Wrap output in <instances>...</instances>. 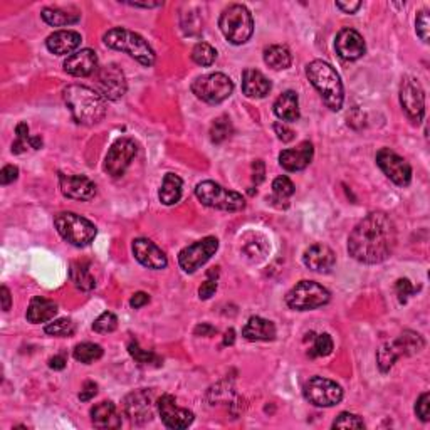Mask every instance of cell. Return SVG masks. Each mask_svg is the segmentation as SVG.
Here are the masks:
<instances>
[{
	"label": "cell",
	"instance_id": "1",
	"mask_svg": "<svg viewBox=\"0 0 430 430\" xmlns=\"http://www.w3.org/2000/svg\"><path fill=\"white\" fill-rule=\"evenodd\" d=\"M397 246V227L383 212H372L353 229L348 253L363 264H380L390 257Z\"/></svg>",
	"mask_w": 430,
	"mask_h": 430
},
{
	"label": "cell",
	"instance_id": "2",
	"mask_svg": "<svg viewBox=\"0 0 430 430\" xmlns=\"http://www.w3.org/2000/svg\"><path fill=\"white\" fill-rule=\"evenodd\" d=\"M63 96L76 123L96 125L106 115V99L95 89L83 84H71L64 89Z\"/></svg>",
	"mask_w": 430,
	"mask_h": 430
},
{
	"label": "cell",
	"instance_id": "3",
	"mask_svg": "<svg viewBox=\"0 0 430 430\" xmlns=\"http://www.w3.org/2000/svg\"><path fill=\"white\" fill-rule=\"evenodd\" d=\"M306 76L316 88V91L321 95L324 104L331 111H340L344 99L343 84L342 79H340V74L333 69L331 64L316 59L313 63L308 64Z\"/></svg>",
	"mask_w": 430,
	"mask_h": 430
},
{
	"label": "cell",
	"instance_id": "4",
	"mask_svg": "<svg viewBox=\"0 0 430 430\" xmlns=\"http://www.w3.org/2000/svg\"><path fill=\"white\" fill-rule=\"evenodd\" d=\"M103 40L108 47L127 52L143 66L150 67L155 64V51L152 49L148 40H145L136 32L125 29V27H113L103 35Z\"/></svg>",
	"mask_w": 430,
	"mask_h": 430
},
{
	"label": "cell",
	"instance_id": "5",
	"mask_svg": "<svg viewBox=\"0 0 430 430\" xmlns=\"http://www.w3.org/2000/svg\"><path fill=\"white\" fill-rule=\"evenodd\" d=\"M218 27H221L222 34L230 44L241 46V44H246L254 34L253 14L246 6L234 3L221 14Z\"/></svg>",
	"mask_w": 430,
	"mask_h": 430
},
{
	"label": "cell",
	"instance_id": "6",
	"mask_svg": "<svg viewBox=\"0 0 430 430\" xmlns=\"http://www.w3.org/2000/svg\"><path fill=\"white\" fill-rule=\"evenodd\" d=\"M54 225L61 237L74 247L89 246L98 234V229L91 221L72 212H61L56 215Z\"/></svg>",
	"mask_w": 430,
	"mask_h": 430
},
{
	"label": "cell",
	"instance_id": "7",
	"mask_svg": "<svg viewBox=\"0 0 430 430\" xmlns=\"http://www.w3.org/2000/svg\"><path fill=\"white\" fill-rule=\"evenodd\" d=\"M196 196L204 205L210 209L225 210V212H237L246 207V200L241 193L227 190L212 180L200 182L196 186Z\"/></svg>",
	"mask_w": 430,
	"mask_h": 430
},
{
	"label": "cell",
	"instance_id": "8",
	"mask_svg": "<svg viewBox=\"0 0 430 430\" xmlns=\"http://www.w3.org/2000/svg\"><path fill=\"white\" fill-rule=\"evenodd\" d=\"M330 301V291L314 281H301L286 296V303L291 310L311 311L321 308Z\"/></svg>",
	"mask_w": 430,
	"mask_h": 430
},
{
	"label": "cell",
	"instance_id": "9",
	"mask_svg": "<svg viewBox=\"0 0 430 430\" xmlns=\"http://www.w3.org/2000/svg\"><path fill=\"white\" fill-rule=\"evenodd\" d=\"M192 91L198 99L209 104H218L232 95L234 83L229 76L222 72H212L193 81Z\"/></svg>",
	"mask_w": 430,
	"mask_h": 430
},
{
	"label": "cell",
	"instance_id": "10",
	"mask_svg": "<svg viewBox=\"0 0 430 430\" xmlns=\"http://www.w3.org/2000/svg\"><path fill=\"white\" fill-rule=\"evenodd\" d=\"M303 395L314 407H333L342 401L343 388L333 380L313 376L304 383Z\"/></svg>",
	"mask_w": 430,
	"mask_h": 430
},
{
	"label": "cell",
	"instance_id": "11",
	"mask_svg": "<svg viewBox=\"0 0 430 430\" xmlns=\"http://www.w3.org/2000/svg\"><path fill=\"white\" fill-rule=\"evenodd\" d=\"M217 249H218V241L212 237V235H209V237L202 239V241H197L196 244L185 247L184 250H180V254H178V264H180V267L185 271V273L192 274L196 273L197 269H200V267L204 266L215 253H217Z\"/></svg>",
	"mask_w": 430,
	"mask_h": 430
},
{
	"label": "cell",
	"instance_id": "12",
	"mask_svg": "<svg viewBox=\"0 0 430 430\" xmlns=\"http://www.w3.org/2000/svg\"><path fill=\"white\" fill-rule=\"evenodd\" d=\"M96 88L98 93L108 101H118L127 93L128 84L125 72L116 64H106L96 71Z\"/></svg>",
	"mask_w": 430,
	"mask_h": 430
},
{
	"label": "cell",
	"instance_id": "13",
	"mask_svg": "<svg viewBox=\"0 0 430 430\" xmlns=\"http://www.w3.org/2000/svg\"><path fill=\"white\" fill-rule=\"evenodd\" d=\"M138 147L129 138H120L111 148L108 150V155L104 158V170L111 177H121L129 165H132L133 158L136 157Z\"/></svg>",
	"mask_w": 430,
	"mask_h": 430
},
{
	"label": "cell",
	"instance_id": "14",
	"mask_svg": "<svg viewBox=\"0 0 430 430\" xmlns=\"http://www.w3.org/2000/svg\"><path fill=\"white\" fill-rule=\"evenodd\" d=\"M376 165L380 166L381 172L385 173L395 185L407 186L412 180V166L408 161L390 148H381L376 153Z\"/></svg>",
	"mask_w": 430,
	"mask_h": 430
},
{
	"label": "cell",
	"instance_id": "15",
	"mask_svg": "<svg viewBox=\"0 0 430 430\" xmlns=\"http://www.w3.org/2000/svg\"><path fill=\"white\" fill-rule=\"evenodd\" d=\"M400 104L413 123L419 125L425 115V95L419 79L405 78L400 84Z\"/></svg>",
	"mask_w": 430,
	"mask_h": 430
},
{
	"label": "cell",
	"instance_id": "16",
	"mask_svg": "<svg viewBox=\"0 0 430 430\" xmlns=\"http://www.w3.org/2000/svg\"><path fill=\"white\" fill-rule=\"evenodd\" d=\"M125 415L135 425H143L153 419V395L152 392L140 388L129 393L125 399Z\"/></svg>",
	"mask_w": 430,
	"mask_h": 430
},
{
	"label": "cell",
	"instance_id": "17",
	"mask_svg": "<svg viewBox=\"0 0 430 430\" xmlns=\"http://www.w3.org/2000/svg\"><path fill=\"white\" fill-rule=\"evenodd\" d=\"M158 412H160L161 422L168 429H186L189 425H192V422L196 417L186 408H180L177 405V400L172 395H164L160 397L157 401Z\"/></svg>",
	"mask_w": 430,
	"mask_h": 430
},
{
	"label": "cell",
	"instance_id": "18",
	"mask_svg": "<svg viewBox=\"0 0 430 430\" xmlns=\"http://www.w3.org/2000/svg\"><path fill=\"white\" fill-rule=\"evenodd\" d=\"M61 192L64 197L74 200H91L96 196L95 182L84 175H64L59 173Z\"/></svg>",
	"mask_w": 430,
	"mask_h": 430
},
{
	"label": "cell",
	"instance_id": "19",
	"mask_svg": "<svg viewBox=\"0 0 430 430\" xmlns=\"http://www.w3.org/2000/svg\"><path fill=\"white\" fill-rule=\"evenodd\" d=\"M133 254H135L136 261L148 269H165L168 264L164 250L157 244H153L150 239H135L133 241Z\"/></svg>",
	"mask_w": 430,
	"mask_h": 430
},
{
	"label": "cell",
	"instance_id": "20",
	"mask_svg": "<svg viewBox=\"0 0 430 430\" xmlns=\"http://www.w3.org/2000/svg\"><path fill=\"white\" fill-rule=\"evenodd\" d=\"M98 69V56L93 49H81L64 61V71L76 78H88L96 74Z\"/></svg>",
	"mask_w": 430,
	"mask_h": 430
},
{
	"label": "cell",
	"instance_id": "21",
	"mask_svg": "<svg viewBox=\"0 0 430 430\" xmlns=\"http://www.w3.org/2000/svg\"><path fill=\"white\" fill-rule=\"evenodd\" d=\"M335 47L336 52L340 54V58L347 61L360 59L365 54V51H367L362 34L355 29L340 31L338 35H336Z\"/></svg>",
	"mask_w": 430,
	"mask_h": 430
},
{
	"label": "cell",
	"instance_id": "22",
	"mask_svg": "<svg viewBox=\"0 0 430 430\" xmlns=\"http://www.w3.org/2000/svg\"><path fill=\"white\" fill-rule=\"evenodd\" d=\"M314 155V148L311 141H303L296 148L282 150L279 155V165L287 172H299L311 164Z\"/></svg>",
	"mask_w": 430,
	"mask_h": 430
},
{
	"label": "cell",
	"instance_id": "23",
	"mask_svg": "<svg viewBox=\"0 0 430 430\" xmlns=\"http://www.w3.org/2000/svg\"><path fill=\"white\" fill-rule=\"evenodd\" d=\"M303 262L308 269L314 273H330L336 264V255L328 246L314 244L304 250Z\"/></svg>",
	"mask_w": 430,
	"mask_h": 430
},
{
	"label": "cell",
	"instance_id": "24",
	"mask_svg": "<svg viewBox=\"0 0 430 430\" xmlns=\"http://www.w3.org/2000/svg\"><path fill=\"white\" fill-rule=\"evenodd\" d=\"M81 40H83V38H81L79 32L58 31L47 38L46 46L49 52L56 56H71L81 46Z\"/></svg>",
	"mask_w": 430,
	"mask_h": 430
},
{
	"label": "cell",
	"instance_id": "25",
	"mask_svg": "<svg viewBox=\"0 0 430 430\" xmlns=\"http://www.w3.org/2000/svg\"><path fill=\"white\" fill-rule=\"evenodd\" d=\"M271 81L257 69H246L242 74V91L247 98L261 99L266 98L271 91Z\"/></svg>",
	"mask_w": 430,
	"mask_h": 430
},
{
	"label": "cell",
	"instance_id": "26",
	"mask_svg": "<svg viewBox=\"0 0 430 430\" xmlns=\"http://www.w3.org/2000/svg\"><path fill=\"white\" fill-rule=\"evenodd\" d=\"M241 253L249 262H261L269 253V242L262 234L247 232L241 239Z\"/></svg>",
	"mask_w": 430,
	"mask_h": 430
},
{
	"label": "cell",
	"instance_id": "27",
	"mask_svg": "<svg viewBox=\"0 0 430 430\" xmlns=\"http://www.w3.org/2000/svg\"><path fill=\"white\" fill-rule=\"evenodd\" d=\"M242 336L247 342H273L276 338V326L269 319L253 316L242 328Z\"/></svg>",
	"mask_w": 430,
	"mask_h": 430
},
{
	"label": "cell",
	"instance_id": "28",
	"mask_svg": "<svg viewBox=\"0 0 430 430\" xmlns=\"http://www.w3.org/2000/svg\"><path fill=\"white\" fill-rule=\"evenodd\" d=\"M91 422L96 429L121 427V415L113 401H99L91 408Z\"/></svg>",
	"mask_w": 430,
	"mask_h": 430
},
{
	"label": "cell",
	"instance_id": "29",
	"mask_svg": "<svg viewBox=\"0 0 430 430\" xmlns=\"http://www.w3.org/2000/svg\"><path fill=\"white\" fill-rule=\"evenodd\" d=\"M56 314H58V304L51 301V299L42 298V296H35V298L31 299L26 318L29 323L39 324L51 321Z\"/></svg>",
	"mask_w": 430,
	"mask_h": 430
},
{
	"label": "cell",
	"instance_id": "30",
	"mask_svg": "<svg viewBox=\"0 0 430 430\" xmlns=\"http://www.w3.org/2000/svg\"><path fill=\"white\" fill-rule=\"evenodd\" d=\"M274 115L284 121L299 120V99L294 91H284L274 103Z\"/></svg>",
	"mask_w": 430,
	"mask_h": 430
},
{
	"label": "cell",
	"instance_id": "31",
	"mask_svg": "<svg viewBox=\"0 0 430 430\" xmlns=\"http://www.w3.org/2000/svg\"><path fill=\"white\" fill-rule=\"evenodd\" d=\"M182 189H184V182L175 173H166L164 182H161V189L158 197L160 202L165 205H175L182 198Z\"/></svg>",
	"mask_w": 430,
	"mask_h": 430
},
{
	"label": "cell",
	"instance_id": "32",
	"mask_svg": "<svg viewBox=\"0 0 430 430\" xmlns=\"http://www.w3.org/2000/svg\"><path fill=\"white\" fill-rule=\"evenodd\" d=\"M392 344L393 348H395V351L399 353V356H411L424 350L425 342L419 333L405 331L401 333L399 338L393 340Z\"/></svg>",
	"mask_w": 430,
	"mask_h": 430
},
{
	"label": "cell",
	"instance_id": "33",
	"mask_svg": "<svg viewBox=\"0 0 430 430\" xmlns=\"http://www.w3.org/2000/svg\"><path fill=\"white\" fill-rule=\"evenodd\" d=\"M71 281L81 291H91L96 287V279L91 273V264L86 261H76L71 264Z\"/></svg>",
	"mask_w": 430,
	"mask_h": 430
},
{
	"label": "cell",
	"instance_id": "34",
	"mask_svg": "<svg viewBox=\"0 0 430 430\" xmlns=\"http://www.w3.org/2000/svg\"><path fill=\"white\" fill-rule=\"evenodd\" d=\"M40 17L46 24H49L52 27H64V26H72V24L79 22L81 15L79 14H71L58 7H46L40 12Z\"/></svg>",
	"mask_w": 430,
	"mask_h": 430
},
{
	"label": "cell",
	"instance_id": "35",
	"mask_svg": "<svg viewBox=\"0 0 430 430\" xmlns=\"http://www.w3.org/2000/svg\"><path fill=\"white\" fill-rule=\"evenodd\" d=\"M264 63L276 71H281V69H287L291 66L293 56H291L286 46H269L264 51Z\"/></svg>",
	"mask_w": 430,
	"mask_h": 430
},
{
	"label": "cell",
	"instance_id": "36",
	"mask_svg": "<svg viewBox=\"0 0 430 430\" xmlns=\"http://www.w3.org/2000/svg\"><path fill=\"white\" fill-rule=\"evenodd\" d=\"M296 192L294 184L289 180L287 177H278L273 182V197L269 198L271 204H276V202H286L289 200V197H293Z\"/></svg>",
	"mask_w": 430,
	"mask_h": 430
},
{
	"label": "cell",
	"instance_id": "37",
	"mask_svg": "<svg viewBox=\"0 0 430 430\" xmlns=\"http://www.w3.org/2000/svg\"><path fill=\"white\" fill-rule=\"evenodd\" d=\"M72 355H74V358L78 360V362L89 365L103 356V348L96 343H81L74 348Z\"/></svg>",
	"mask_w": 430,
	"mask_h": 430
},
{
	"label": "cell",
	"instance_id": "38",
	"mask_svg": "<svg viewBox=\"0 0 430 430\" xmlns=\"http://www.w3.org/2000/svg\"><path fill=\"white\" fill-rule=\"evenodd\" d=\"M232 133L234 128L229 116H218L212 123V127H210V140H212L214 143H222L227 138L232 136Z\"/></svg>",
	"mask_w": 430,
	"mask_h": 430
},
{
	"label": "cell",
	"instance_id": "39",
	"mask_svg": "<svg viewBox=\"0 0 430 430\" xmlns=\"http://www.w3.org/2000/svg\"><path fill=\"white\" fill-rule=\"evenodd\" d=\"M128 351L129 355L135 358V362L140 365H153V367H160L161 365L160 356H157L153 351H147L143 350V348H140V344H138L135 340H132V342L128 343Z\"/></svg>",
	"mask_w": 430,
	"mask_h": 430
},
{
	"label": "cell",
	"instance_id": "40",
	"mask_svg": "<svg viewBox=\"0 0 430 430\" xmlns=\"http://www.w3.org/2000/svg\"><path fill=\"white\" fill-rule=\"evenodd\" d=\"M192 59L198 66H212L214 61L217 59V51L210 44L198 42L192 49Z\"/></svg>",
	"mask_w": 430,
	"mask_h": 430
},
{
	"label": "cell",
	"instance_id": "41",
	"mask_svg": "<svg viewBox=\"0 0 430 430\" xmlns=\"http://www.w3.org/2000/svg\"><path fill=\"white\" fill-rule=\"evenodd\" d=\"M311 340H313V347L310 348L308 355L311 358H318V356H328L333 351V340L330 335L323 333V335H311Z\"/></svg>",
	"mask_w": 430,
	"mask_h": 430
},
{
	"label": "cell",
	"instance_id": "42",
	"mask_svg": "<svg viewBox=\"0 0 430 430\" xmlns=\"http://www.w3.org/2000/svg\"><path fill=\"white\" fill-rule=\"evenodd\" d=\"M400 356L397 355L395 348H393L392 342L390 343H385L383 347L380 348L379 353H376V363H379V368L383 373H387L390 368L393 367V363L399 360Z\"/></svg>",
	"mask_w": 430,
	"mask_h": 430
},
{
	"label": "cell",
	"instance_id": "43",
	"mask_svg": "<svg viewBox=\"0 0 430 430\" xmlns=\"http://www.w3.org/2000/svg\"><path fill=\"white\" fill-rule=\"evenodd\" d=\"M44 331L47 333V335L51 336H59V338H66V336H72L76 331L74 323L71 321V319L67 318H61L56 319V321H52L47 324L46 328H44Z\"/></svg>",
	"mask_w": 430,
	"mask_h": 430
},
{
	"label": "cell",
	"instance_id": "44",
	"mask_svg": "<svg viewBox=\"0 0 430 430\" xmlns=\"http://www.w3.org/2000/svg\"><path fill=\"white\" fill-rule=\"evenodd\" d=\"M333 429H365V422L355 413L343 412L333 422Z\"/></svg>",
	"mask_w": 430,
	"mask_h": 430
},
{
	"label": "cell",
	"instance_id": "45",
	"mask_svg": "<svg viewBox=\"0 0 430 430\" xmlns=\"http://www.w3.org/2000/svg\"><path fill=\"white\" fill-rule=\"evenodd\" d=\"M118 328V318L113 313H103L93 323V330L101 335H106V333H113Z\"/></svg>",
	"mask_w": 430,
	"mask_h": 430
},
{
	"label": "cell",
	"instance_id": "46",
	"mask_svg": "<svg viewBox=\"0 0 430 430\" xmlns=\"http://www.w3.org/2000/svg\"><path fill=\"white\" fill-rule=\"evenodd\" d=\"M217 278H218V267H212V269L207 273V281L202 284L200 289H198V296L200 299H210L217 291Z\"/></svg>",
	"mask_w": 430,
	"mask_h": 430
},
{
	"label": "cell",
	"instance_id": "47",
	"mask_svg": "<svg viewBox=\"0 0 430 430\" xmlns=\"http://www.w3.org/2000/svg\"><path fill=\"white\" fill-rule=\"evenodd\" d=\"M395 291L397 296H399V301L405 304L412 294L417 293V287H413V284L408 281V279H399L395 284Z\"/></svg>",
	"mask_w": 430,
	"mask_h": 430
},
{
	"label": "cell",
	"instance_id": "48",
	"mask_svg": "<svg viewBox=\"0 0 430 430\" xmlns=\"http://www.w3.org/2000/svg\"><path fill=\"white\" fill-rule=\"evenodd\" d=\"M415 413L422 422L430 420V395L427 392L422 393V395L419 397V400H417Z\"/></svg>",
	"mask_w": 430,
	"mask_h": 430
},
{
	"label": "cell",
	"instance_id": "49",
	"mask_svg": "<svg viewBox=\"0 0 430 430\" xmlns=\"http://www.w3.org/2000/svg\"><path fill=\"white\" fill-rule=\"evenodd\" d=\"M429 12L427 10H422L419 12V15H417L415 20V29H417V35L424 40V42H429Z\"/></svg>",
	"mask_w": 430,
	"mask_h": 430
},
{
	"label": "cell",
	"instance_id": "50",
	"mask_svg": "<svg viewBox=\"0 0 430 430\" xmlns=\"http://www.w3.org/2000/svg\"><path fill=\"white\" fill-rule=\"evenodd\" d=\"M19 177V168L15 165H6L0 172V184L2 185H9L12 182L17 180Z\"/></svg>",
	"mask_w": 430,
	"mask_h": 430
},
{
	"label": "cell",
	"instance_id": "51",
	"mask_svg": "<svg viewBox=\"0 0 430 430\" xmlns=\"http://www.w3.org/2000/svg\"><path fill=\"white\" fill-rule=\"evenodd\" d=\"M274 132H276V135H278L279 140L284 141V143H289V141L294 140V132L289 127H287L286 123H282V121H279V123H274Z\"/></svg>",
	"mask_w": 430,
	"mask_h": 430
},
{
	"label": "cell",
	"instance_id": "52",
	"mask_svg": "<svg viewBox=\"0 0 430 430\" xmlns=\"http://www.w3.org/2000/svg\"><path fill=\"white\" fill-rule=\"evenodd\" d=\"M96 393H98V385L95 381H86L83 387V390L79 393V400L81 401H89L91 399H95Z\"/></svg>",
	"mask_w": 430,
	"mask_h": 430
},
{
	"label": "cell",
	"instance_id": "53",
	"mask_svg": "<svg viewBox=\"0 0 430 430\" xmlns=\"http://www.w3.org/2000/svg\"><path fill=\"white\" fill-rule=\"evenodd\" d=\"M254 175H253V182L255 185L261 184L262 180H264V175H266V166H264V161L262 160H255L254 165Z\"/></svg>",
	"mask_w": 430,
	"mask_h": 430
},
{
	"label": "cell",
	"instance_id": "54",
	"mask_svg": "<svg viewBox=\"0 0 430 430\" xmlns=\"http://www.w3.org/2000/svg\"><path fill=\"white\" fill-rule=\"evenodd\" d=\"M150 303V296L147 293H135L133 294V298L129 299V304H132V308H135V310H140V308H143L145 304Z\"/></svg>",
	"mask_w": 430,
	"mask_h": 430
},
{
	"label": "cell",
	"instance_id": "55",
	"mask_svg": "<svg viewBox=\"0 0 430 430\" xmlns=\"http://www.w3.org/2000/svg\"><path fill=\"white\" fill-rule=\"evenodd\" d=\"M336 7H338L340 10H343L344 14H355V12L362 7V2H350V3L336 2Z\"/></svg>",
	"mask_w": 430,
	"mask_h": 430
},
{
	"label": "cell",
	"instance_id": "56",
	"mask_svg": "<svg viewBox=\"0 0 430 430\" xmlns=\"http://www.w3.org/2000/svg\"><path fill=\"white\" fill-rule=\"evenodd\" d=\"M0 298H2V310L9 311L10 304H12V298H10V291L7 289L6 286L0 287Z\"/></svg>",
	"mask_w": 430,
	"mask_h": 430
},
{
	"label": "cell",
	"instance_id": "57",
	"mask_svg": "<svg viewBox=\"0 0 430 430\" xmlns=\"http://www.w3.org/2000/svg\"><path fill=\"white\" fill-rule=\"evenodd\" d=\"M215 333H217V330H215L214 326H210V324H207V323L198 324V326L196 328L197 336H212V335H215Z\"/></svg>",
	"mask_w": 430,
	"mask_h": 430
},
{
	"label": "cell",
	"instance_id": "58",
	"mask_svg": "<svg viewBox=\"0 0 430 430\" xmlns=\"http://www.w3.org/2000/svg\"><path fill=\"white\" fill-rule=\"evenodd\" d=\"M66 358H64L63 355L54 356V358L49 360V367L52 370H64V367H66Z\"/></svg>",
	"mask_w": 430,
	"mask_h": 430
},
{
	"label": "cell",
	"instance_id": "59",
	"mask_svg": "<svg viewBox=\"0 0 430 430\" xmlns=\"http://www.w3.org/2000/svg\"><path fill=\"white\" fill-rule=\"evenodd\" d=\"M15 133H17V138L20 140H29V127L27 123H19L17 128H15Z\"/></svg>",
	"mask_w": 430,
	"mask_h": 430
},
{
	"label": "cell",
	"instance_id": "60",
	"mask_svg": "<svg viewBox=\"0 0 430 430\" xmlns=\"http://www.w3.org/2000/svg\"><path fill=\"white\" fill-rule=\"evenodd\" d=\"M125 3H128V6H132V7H145V9H150V7L164 6L161 2H125Z\"/></svg>",
	"mask_w": 430,
	"mask_h": 430
},
{
	"label": "cell",
	"instance_id": "61",
	"mask_svg": "<svg viewBox=\"0 0 430 430\" xmlns=\"http://www.w3.org/2000/svg\"><path fill=\"white\" fill-rule=\"evenodd\" d=\"M29 145H31V148H34V150L42 148V138H40V136H31L29 138Z\"/></svg>",
	"mask_w": 430,
	"mask_h": 430
},
{
	"label": "cell",
	"instance_id": "62",
	"mask_svg": "<svg viewBox=\"0 0 430 430\" xmlns=\"http://www.w3.org/2000/svg\"><path fill=\"white\" fill-rule=\"evenodd\" d=\"M234 336H235V333H234V330H229L225 333V338H224V344L227 347V344H232L234 343Z\"/></svg>",
	"mask_w": 430,
	"mask_h": 430
}]
</instances>
